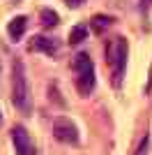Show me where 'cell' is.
<instances>
[{"mask_svg": "<svg viewBox=\"0 0 152 155\" xmlns=\"http://www.w3.org/2000/svg\"><path fill=\"white\" fill-rule=\"evenodd\" d=\"M127 58H129V44L122 35H115L113 39H108L106 44V65L111 67V77H113V86L120 88L122 79H125L127 70Z\"/></svg>", "mask_w": 152, "mask_h": 155, "instance_id": "6da1fadb", "label": "cell"}, {"mask_svg": "<svg viewBox=\"0 0 152 155\" xmlns=\"http://www.w3.org/2000/svg\"><path fill=\"white\" fill-rule=\"evenodd\" d=\"M71 70L76 74V91L81 97H90L95 93L97 86V77H95V63L85 51L76 53L74 60H71Z\"/></svg>", "mask_w": 152, "mask_h": 155, "instance_id": "7a4b0ae2", "label": "cell"}, {"mask_svg": "<svg viewBox=\"0 0 152 155\" xmlns=\"http://www.w3.org/2000/svg\"><path fill=\"white\" fill-rule=\"evenodd\" d=\"M12 104L23 114L30 111V86H28V74L21 58L12 60Z\"/></svg>", "mask_w": 152, "mask_h": 155, "instance_id": "3957f363", "label": "cell"}, {"mask_svg": "<svg viewBox=\"0 0 152 155\" xmlns=\"http://www.w3.org/2000/svg\"><path fill=\"white\" fill-rule=\"evenodd\" d=\"M51 132H53V137H55L58 141L67 143V146H76V143H78V127L65 116H58L55 120H53Z\"/></svg>", "mask_w": 152, "mask_h": 155, "instance_id": "277c9868", "label": "cell"}, {"mask_svg": "<svg viewBox=\"0 0 152 155\" xmlns=\"http://www.w3.org/2000/svg\"><path fill=\"white\" fill-rule=\"evenodd\" d=\"M12 146L16 155H35V143L30 139V132L23 125H14L12 127Z\"/></svg>", "mask_w": 152, "mask_h": 155, "instance_id": "5b68a950", "label": "cell"}, {"mask_svg": "<svg viewBox=\"0 0 152 155\" xmlns=\"http://www.w3.org/2000/svg\"><path fill=\"white\" fill-rule=\"evenodd\" d=\"M58 49H60V44H58L55 39L44 37V35H35L32 42H30V51H39V53H46V56L58 53Z\"/></svg>", "mask_w": 152, "mask_h": 155, "instance_id": "8992f818", "label": "cell"}, {"mask_svg": "<svg viewBox=\"0 0 152 155\" xmlns=\"http://www.w3.org/2000/svg\"><path fill=\"white\" fill-rule=\"evenodd\" d=\"M25 28H28V19H25L23 14L14 16V19L7 23V35H9V39H12V42H19L25 35Z\"/></svg>", "mask_w": 152, "mask_h": 155, "instance_id": "52a82bcc", "label": "cell"}, {"mask_svg": "<svg viewBox=\"0 0 152 155\" xmlns=\"http://www.w3.org/2000/svg\"><path fill=\"white\" fill-rule=\"evenodd\" d=\"M90 26H92V30H95V32H104L106 28L113 26V16H106V14H95V16H92V21H90Z\"/></svg>", "mask_w": 152, "mask_h": 155, "instance_id": "ba28073f", "label": "cell"}, {"mask_svg": "<svg viewBox=\"0 0 152 155\" xmlns=\"http://www.w3.org/2000/svg\"><path fill=\"white\" fill-rule=\"evenodd\" d=\"M39 19H42V26H44V28H55L58 23H60V16H58L53 9H49V7H44V9H42Z\"/></svg>", "mask_w": 152, "mask_h": 155, "instance_id": "9c48e42d", "label": "cell"}, {"mask_svg": "<svg viewBox=\"0 0 152 155\" xmlns=\"http://www.w3.org/2000/svg\"><path fill=\"white\" fill-rule=\"evenodd\" d=\"M85 37H88V28L85 26H74L69 30V44H81Z\"/></svg>", "mask_w": 152, "mask_h": 155, "instance_id": "30bf717a", "label": "cell"}, {"mask_svg": "<svg viewBox=\"0 0 152 155\" xmlns=\"http://www.w3.org/2000/svg\"><path fill=\"white\" fill-rule=\"evenodd\" d=\"M147 146H150V137H147V132H145V137L141 139V143H138V148L134 150V155H147Z\"/></svg>", "mask_w": 152, "mask_h": 155, "instance_id": "8fae6325", "label": "cell"}, {"mask_svg": "<svg viewBox=\"0 0 152 155\" xmlns=\"http://www.w3.org/2000/svg\"><path fill=\"white\" fill-rule=\"evenodd\" d=\"M65 5L69 7V9H78V7L85 5V0H65Z\"/></svg>", "mask_w": 152, "mask_h": 155, "instance_id": "7c38bea8", "label": "cell"}, {"mask_svg": "<svg viewBox=\"0 0 152 155\" xmlns=\"http://www.w3.org/2000/svg\"><path fill=\"white\" fill-rule=\"evenodd\" d=\"M150 7H152V0H141V9H143V12H147Z\"/></svg>", "mask_w": 152, "mask_h": 155, "instance_id": "4fadbf2b", "label": "cell"}, {"mask_svg": "<svg viewBox=\"0 0 152 155\" xmlns=\"http://www.w3.org/2000/svg\"><path fill=\"white\" fill-rule=\"evenodd\" d=\"M0 125H2V109H0Z\"/></svg>", "mask_w": 152, "mask_h": 155, "instance_id": "5bb4252c", "label": "cell"}, {"mask_svg": "<svg viewBox=\"0 0 152 155\" xmlns=\"http://www.w3.org/2000/svg\"><path fill=\"white\" fill-rule=\"evenodd\" d=\"M0 67H2V65H0Z\"/></svg>", "mask_w": 152, "mask_h": 155, "instance_id": "9a60e30c", "label": "cell"}]
</instances>
